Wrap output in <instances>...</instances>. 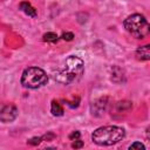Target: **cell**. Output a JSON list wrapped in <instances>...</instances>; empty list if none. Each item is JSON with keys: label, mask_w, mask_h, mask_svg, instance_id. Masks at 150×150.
<instances>
[{"label": "cell", "mask_w": 150, "mask_h": 150, "mask_svg": "<svg viewBox=\"0 0 150 150\" xmlns=\"http://www.w3.org/2000/svg\"><path fill=\"white\" fill-rule=\"evenodd\" d=\"M84 73V62L82 59L75 55H70L66 59L63 66L56 70L54 79L61 84H73L77 82Z\"/></svg>", "instance_id": "1"}, {"label": "cell", "mask_w": 150, "mask_h": 150, "mask_svg": "<svg viewBox=\"0 0 150 150\" xmlns=\"http://www.w3.org/2000/svg\"><path fill=\"white\" fill-rule=\"evenodd\" d=\"M125 136V130L117 125H104L97 128L91 134V139L101 146H109L118 143Z\"/></svg>", "instance_id": "2"}, {"label": "cell", "mask_w": 150, "mask_h": 150, "mask_svg": "<svg viewBox=\"0 0 150 150\" xmlns=\"http://www.w3.org/2000/svg\"><path fill=\"white\" fill-rule=\"evenodd\" d=\"M123 26L125 30L136 39H144L150 33V26L144 15L135 13L129 15L124 21Z\"/></svg>", "instance_id": "3"}, {"label": "cell", "mask_w": 150, "mask_h": 150, "mask_svg": "<svg viewBox=\"0 0 150 150\" xmlns=\"http://www.w3.org/2000/svg\"><path fill=\"white\" fill-rule=\"evenodd\" d=\"M21 84L28 89H38L45 86L48 81L46 71L39 67H28L21 75Z\"/></svg>", "instance_id": "4"}, {"label": "cell", "mask_w": 150, "mask_h": 150, "mask_svg": "<svg viewBox=\"0 0 150 150\" xmlns=\"http://www.w3.org/2000/svg\"><path fill=\"white\" fill-rule=\"evenodd\" d=\"M18 114L19 110L15 104L13 103L6 104L0 109V121L4 123H11L18 117Z\"/></svg>", "instance_id": "5"}, {"label": "cell", "mask_w": 150, "mask_h": 150, "mask_svg": "<svg viewBox=\"0 0 150 150\" xmlns=\"http://www.w3.org/2000/svg\"><path fill=\"white\" fill-rule=\"evenodd\" d=\"M108 97H102V98H98L97 101H95L93 104H91V111H93V115L95 116H100L102 115L107 107H108Z\"/></svg>", "instance_id": "6"}, {"label": "cell", "mask_w": 150, "mask_h": 150, "mask_svg": "<svg viewBox=\"0 0 150 150\" xmlns=\"http://www.w3.org/2000/svg\"><path fill=\"white\" fill-rule=\"evenodd\" d=\"M149 49H150L149 45L138 47L136 50V59L139 61H148L150 59V50Z\"/></svg>", "instance_id": "7"}, {"label": "cell", "mask_w": 150, "mask_h": 150, "mask_svg": "<svg viewBox=\"0 0 150 150\" xmlns=\"http://www.w3.org/2000/svg\"><path fill=\"white\" fill-rule=\"evenodd\" d=\"M20 9L25 13V14H27L28 16H32V18H35L36 15H38V12H36V9L28 2V1H22L21 4H20Z\"/></svg>", "instance_id": "8"}, {"label": "cell", "mask_w": 150, "mask_h": 150, "mask_svg": "<svg viewBox=\"0 0 150 150\" xmlns=\"http://www.w3.org/2000/svg\"><path fill=\"white\" fill-rule=\"evenodd\" d=\"M50 112H52L53 116H62L64 111H63L62 105L57 101L53 100L52 101V104H50Z\"/></svg>", "instance_id": "9"}, {"label": "cell", "mask_w": 150, "mask_h": 150, "mask_svg": "<svg viewBox=\"0 0 150 150\" xmlns=\"http://www.w3.org/2000/svg\"><path fill=\"white\" fill-rule=\"evenodd\" d=\"M59 40V36L53 33V32H48L43 35V41H47V42H56Z\"/></svg>", "instance_id": "10"}, {"label": "cell", "mask_w": 150, "mask_h": 150, "mask_svg": "<svg viewBox=\"0 0 150 150\" xmlns=\"http://www.w3.org/2000/svg\"><path fill=\"white\" fill-rule=\"evenodd\" d=\"M134 149H138V150H144L145 146L144 144H142L141 142H134L132 144L129 145V150H134Z\"/></svg>", "instance_id": "11"}, {"label": "cell", "mask_w": 150, "mask_h": 150, "mask_svg": "<svg viewBox=\"0 0 150 150\" xmlns=\"http://www.w3.org/2000/svg\"><path fill=\"white\" fill-rule=\"evenodd\" d=\"M41 141H42V137H33V138L28 139V141H27V143H28V144H30V145H38Z\"/></svg>", "instance_id": "12"}, {"label": "cell", "mask_w": 150, "mask_h": 150, "mask_svg": "<svg viewBox=\"0 0 150 150\" xmlns=\"http://www.w3.org/2000/svg\"><path fill=\"white\" fill-rule=\"evenodd\" d=\"M61 38H62L63 40H66V41H71V40L74 39V34H73L71 32H66V33L62 34Z\"/></svg>", "instance_id": "13"}, {"label": "cell", "mask_w": 150, "mask_h": 150, "mask_svg": "<svg viewBox=\"0 0 150 150\" xmlns=\"http://www.w3.org/2000/svg\"><path fill=\"white\" fill-rule=\"evenodd\" d=\"M80 136H81L80 131L75 130V131H73V132H71V134L69 135V138H70L71 141H75V139H79V138H80Z\"/></svg>", "instance_id": "14"}, {"label": "cell", "mask_w": 150, "mask_h": 150, "mask_svg": "<svg viewBox=\"0 0 150 150\" xmlns=\"http://www.w3.org/2000/svg\"><path fill=\"white\" fill-rule=\"evenodd\" d=\"M71 146L73 148H75V149H79V148H82L83 146V142L79 138V139H75V142L71 144Z\"/></svg>", "instance_id": "15"}]
</instances>
